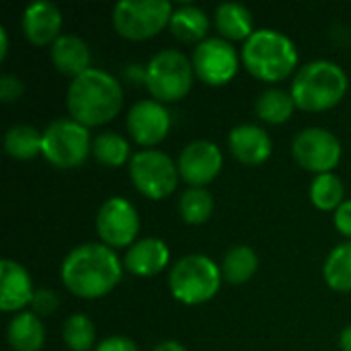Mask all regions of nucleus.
I'll use <instances>...</instances> for the list:
<instances>
[{"label":"nucleus","mask_w":351,"mask_h":351,"mask_svg":"<svg viewBox=\"0 0 351 351\" xmlns=\"http://www.w3.org/2000/svg\"><path fill=\"white\" fill-rule=\"evenodd\" d=\"M121 280V263L107 245L86 243L72 249L62 263V282L78 298H101Z\"/></svg>","instance_id":"1"},{"label":"nucleus","mask_w":351,"mask_h":351,"mask_svg":"<svg viewBox=\"0 0 351 351\" xmlns=\"http://www.w3.org/2000/svg\"><path fill=\"white\" fill-rule=\"evenodd\" d=\"M66 105L72 119L84 128L103 125L119 113L123 93L119 82L109 72L88 68L70 82Z\"/></svg>","instance_id":"2"},{"label":"nucleus","mask_w":351,"mask_h":351,"mask_svg":"<svg viewBox=\"0 0 351 351\" xmlns=\"http://www.w3.org/2000/svg\"><path fill=\"white\" fill-rule=\"evenodd\" d=\"M243 62L255 78L263 82H278L292 74L298 64V51L292 39L284 33L259 29L245 41Z\"/></svg>","instance_id":"3"},{"label":"nucleus","mask_w":351,"mask_h":351,"mask_svg":"<svg viewBox=\"0 0 351 351\" xmlns=\"http://www.w3.org/2000/svg\"><path fill=\"white\" fill-rule=\"evenodd\" d=\"M348 90V76L335 62L317 60L302 66L292 82V99L304 111H327Z\"/></svg>","instance_id":"4"},{"label":"nucleus","mask_w":351,"mask_h":351,"mask_svg":"<svg viewBox=\"0 0 351 351\" xmlns=\"http://www.w3.org/2000/svg\"><path fill=\"white\" fill-rule=\"evenodd\" d=\"M222 282V269L206 255H187L179 259L169 274L171 294L183 304H202L216 296Z\"/></svg>","instance_id":"5"},{"label":"nucleus","mask_w":351,"mask_h":351,"mask_svg":"<svg viewBox=\"0 0 351 351\" xmlns=\"http://www.w3.org/2000/svg\"><path fill=\"white\" fill-rule=\"evenodd\" d=\"M193 64L177 49L158 51L146 68V86L158 103L183 99L193 84Z\"/></svg>","instance_id":"6"},{"label":"nucleus","mask_w":351,"mask_h":351,"mask_svg":"<svg viewBox=\"0 0 351 351\" xmlns=\"http://www.w3.org/2000/svg\"><path fill=\"white\" fill-rule=\"evenodd\" d=\"M171 16L169 0H121L113 8V27L121 37L142 41L160 33Z\"/></svg>","instance_id":"7"},{"label":"nucleus","mask_w":351,"mask_h":351,"mask_svg":"<svg viewBox=\"0 0 351 351\" xmlns=\"http://www.w3.org/2000/svg\"><path fill=\"white\" fill-rule=\"evenodd\" d=\"M93 142L88 130L74 119H56L43 130L45 160L58 169H74L84 162Z\"/></svg>","instance_id":"8"},{"label":"nucleus","mask_w":351,"mask_h":351,"mask_svg":"<svg viewBox=\"0 0 351 351\" xmlns=\"http://www.w3.org/2000/svg\"><path fill=\"white\" fill-rule=\"evenodd\" d=\"M130 177L140 193L150 199H162L177 189L179 167L160 150H142L130 160Z\"/></svg>","instance_id":"9"},{"label":"nucleus","mask_w":351,"mask_h":351,"mask_svg":"<svg viewBox=\"0 0 351 351\" xmlns=\"http://www.w3.org/2000/svg\"><path fill=\"white\" fill-rule=\"evenodd\" d=\"M292 154L302 169L323 175L339 165L341 144L329 130L306 128L294 138Z\"/></svg>","instance_id":"10"},{"label":"nucleus","mask_w":351,"mask_h":351,"mask_svg":"<svg viewBox=\"0 0 351 351\" xmlns=\"http://www.w3.org/2000/svg\"><path fill=\"white\" fill-rule=\"evenodd\" d=\"M195 74L212 86H222L239 70V56L234 47L220 37H210L197 43L191 58Z\"/></svg>","instance_id":"11"},{"label":"nucleus","mask_w":351,"mask_h":351,"mask_svg":"<svg viewBox=\"0 0 351 351\" xmlns=\"http://www.w3.org/2000/svg\"><path fill=\"white\" fill-rule=\"evenodd\" d=\"M140 230L136 208L123 197L107 199L97 214V232L107 247H128Z\"/></svg>","instance_id":"12"},{"label":"nucleus","mask_w":351,"mask_h":351,"mask_svg":"<svg viewBox=\"0 0 351 351\" xmlns=\"http://www.w3.org/2000/svg\"><path fill=\"white\" fill-rule=\"evenodd\" d=\"M222 152L214 142L195 140L183 148L177 167L185 183H189L191 187H204L216 179L222 169Z\"/></svg>","instance_id":"13"},{"label":"nucleus","mask_w":351,"mask_h":351,"mask_svg":"<svg viewBox=\"0 0 351 351\" xmlns=\"http://www.w3.org/2000/svg\"><path fill=\"white\" fill-rule=\"evenodd\" d=\"M128 130L132 138L142 146H154L162 142L171 128V115L158 101H138L128 113Z\"/></svg>","instance_id":"14"},{"label":"nucleus","mask_w":351,"mask_h":351,"mask_svg":"<svg viewBox=\"0 0 351 351\" xmlns=\"http://www.w3.org/2000/svg\"><path fill=\"white\" fill-rule=\"evenodd\" d=\"M62 12L53 2H31L23 12V31L33 45H47L60 37Z\"/></svg>","instance_id":"15"},{"label":"nucleus","mask_w":351,"mask_h":351,"mask_svg":"<svg viewBox=\"0 0 351 351\" xmlns=\"http://www.w3.org/2000/svg\"><path fill=\"white\" fill-rule=\"evenodd\" d=\"M228 144L234 158L249 167L265 162L271 154V138L263 128L253 123L237 125L228 136Z\"/></svg>","instance_id":"16"},{"label":"nucleus","mask_w":351,"mask_h":351,"mask_svg":"<svg viewBox=\"0 0 351 351\" xmlns=\"http://www.w3.org/2000/svg\"><path fill=\"white\" fill-rule=\"evenodd\" d=\"M0 308L4 313L21 311L33 300V286L27 269L16 261L4 259L0 263Z\"/></svg>","instance_id":"17"},{"label":"nucleus","mask_w":351,"mask_h":351,"mask_svg":"<svg viewBox=\"0 0 351 351\" xmlns=\"http://www.w3.org/2000/svg\"><path fill=\"white\" fill-rule=\"evenodd\" d=\"M169 263V247L160 239H144L132 245L125 253L123 267L140 278H150L160 274Z\"/></svg>","instance_id":"18"},{"label":"nucleus","mask_w":351,"mask_h":351,"mask_svg":"<svg viewBox=\"0 0 351 351\" xmlns=\"http://www.w3.org/2000/svg\"><path fill=\"white\" fill-rule=\"evenodd\" d=\"M51 62L66 76H80L90 66L88 45L76 35H60L51 45Z\"/></svg>","instance_id":"19"},{"label":"nucleus","mask_w":351,"mask_h":351,"mask_svg":"<svg viewBox=\"0 0 351 351\" xmlns=\"http://www.w3.org/2000/svg\"><path fill=\"white\" fill-rule=\"evenodd\" d=\"M6 337L14 351H39L45 341V329L35 313H19L8 323Z\"/></svg>","instance_id":"20"},{"label":"nucleus","mask_w":351,"mask_h":351,"mask_svg":"<svg viewBox=\"0 0 351 351\" xmlns=\"http://www.w3.org/2000/svg\"><path fill=\"white\" fill-rule=\"evenodd\" d=\"M169 27L177 39H181L185 43H195V41L202 43L210 31V19L202 8H197L193 4H183L173 10Z\"/></svg>","instance_id":"21"},{"label":"nucleus","mask_w":351,"mask_h":351,"mask_svg":"<svg viewBox=\"0 0 351 351\" xmlns=\"http://www.w3.org/2000/svg\"><path fill=\"white\" fill-rule=\"evenodd\" d=\"M4 150L16 160L35 158L43 150V132L27 123H16L4 136Z\"/></svg>","instance_id":"22"},{"label":"nucleus","mask_w":351,"mask_h":351,"mask_svg":"<svg viewBox=\"0 0 351 351\" xmlns=\"http://www.w3.org/2000/svg\"><path fill=\"white\" fill-rule=\"evenodd\" d=\"M216 27L226 39H249L253 31V16L243 4L224 2L216 8Z\"/></svg>","instance_id":"23"},{"label":"nucleus","mask_w":351,"mask_h":351,"mask_svg":"<svg viewBox=\"0 0 351 351\" xmlns=\"http://www.w3.org/2000/svg\"><path fill=\"white\" fill-rule=\"evenodd\" d=\"M257 267H259L257 253L251 247H247V245H237V247H232L224 255V261H222V278L228 284L241 286V284L249 282L255 276Z\"/></svg>","instance_id":"24"},{"label":"nucleus","mask_w":351,"mask_h":351,"mask_svg":"<svg viewBox=\"0 0 351 351\" xmlns=\"http://www.w3.org/2000/svg\"><path fill=\"white\" fill-rule=\"evenodd\" d=\"M294 99L290 93L282 90V88H267L257 97L255 109L257 115L267 121V123H284L292 117L294 113Z\"/></svg>","instance_id":"25"},{"label":"nucleus","mask_w":351,"mask_h":351,"mask_svg":"<svg viewBox=\"0 0 351 351\" xmlns=\"http://www.w3.org/2000/svg\"><path fill=\"white\" fill-rule=\"evenodd\" d=\"M325 282L337 292H351V243L337 245L323 267Z\"/></svg>","instance_id":"26"},{"label":"nucleus","mask_w":351,"mask_h":351,"mask_svg":"<svg viewBox=\"0 0 351 351\" xmlns=\"http://www.w3.org/2000/svg\"><path fill=\"white\" fill-rule=\"evenodd\" d=\"M90 152L105 167H121L130 158V144L123 136L115 132H105L93 140Z\"/></svg>","instance_id":"27"},{"label":"nucleus","mask_w":351,"mask_h":351,"mask_svg":"<svg viewBox=\"0 0 351 351\" xmlns=\"http://www.w3.org/2000/svg\"><path fill=\"white\" fill-rule=\"evenodd\" d=\"M346 187L341 183V179L333 173H323L313 181L311 187V199L319 210H337L346 199Z\"/></svg>","instance_id":"28"},{"label":"nucleus","mask_w":351,"mask_h":351,"mask_svg":"<svg viewBox=\"0 0 351 351\" xmlns=\"http://www.w3.org/2000/svg\"><path fill=\"white\" fill-rule=\"evenodd\" d=\"M179 212L187 224H204L214 212V197L204 187H191L181 195Z\"/></svg>","instance_id":"29"},{"label":"nucleus","mask_w":351,"mask_h":351,"mask_svg":"<svg viewBox=\"0 0 351 351\" xmlns=\"http://www.w3.org/2000/svg\"><path fill=\"white\" fill-rule=\"evenodd\" d=\"M62 337L72 351H90L95 346V339H97V331L88 317L72 315L64 323Z\"/></svg>","instance_id":"30"},{"label":"nucleus","mask_w":351,"mask_h":351,"mask_svg":"<svg viewBox=\"0 0 351 351\" xmlns=\"http://www.w3.org/2000/svg\"><path fill=\"white\" fill-rule=\"evenodd\" d=\"M31 306H33V313L37 317H49L58 311L60 306V300L56 296V292L51 290H35L33 294V300H31Z\"/></svg>","instance_id":"31"},{"label":"nucleus","mask_w":351,"mask_h":351,"mask_svg":"<svg viewBox=\"0 0 351 351\" xmlns=\"http://www.w3.org/2000/svg\"><path fill=\"white\" fill-rule=\"evenodd\" d=\"M23 95V82L14 74L0 76V99L2 103H12Z\"/></svg>","instance_id":"32"},{"label":"nucleus","mask_w":351,"mask_h":351,"mask_svg":"<svg viewBox=\"0 0 351 351\" xmlns=\"http://www.w3.org/2000/svg\"><path fill=\"white\" fill-rule=\"evenodd\" d=\"M95 351H138L136 343L128 337H121V335H115V337H107L103 339L97 350Z\"/></svg>","instance_id":"33"},{"label":"nucleus","mask_w":351,"mask_h":351,"mask_svg":"<svg viewBox=\"0 0 351 351\" xmlns=\"http://www.w3.org/2000/svg\"><path fill=\"white\" fill-rule=\"evenodd\" d=\"M335 226L341 234L351 239V199H346L337 210H335Z\"/></svg>","instance_id":"34"},{"label":"nucleus","mask_w":351,"mask_h":351,"mask_svg":"<svg viewBox=\"0 0 351 351\" xmlns=\"http://www.w3.org/2000/svg\"><path fill=\"white\" fill-rule=\"evenodd\" d=\"M152 351H187L181 343H177V341H162V343H158L156 348Z\"/></svg>","instance_id":"35"},{"label":"nucleus","mask_w":351,"mask_h":351,"mask_svg":"<svg viewBox=\"0 0 351 351\" xmlns=\"http://www.w3.org/2000/svg\"><path fill=\"white\" fill-rule=\"evenodd\" d=\"M339 348L341 351H351V325L343 329V333L339 337Z\"/></svg>","instance_id":"36"},{"label":"nucleus","mask_w":351,"mask_h":351,"mask_svg":"<svg viewBox=\"0 0 351 351\" xmlns=\"http://www.w3.org/2000/svg\"><path fill=\"white\" fill-rule=\"evenodd\" d=\"M6 51H8V35H6V29L0 27V60L6 58Z\"/></svg>","instance_id":"37"}]
</instances>
